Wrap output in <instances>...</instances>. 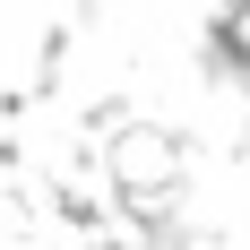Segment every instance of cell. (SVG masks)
I'll return each mask as SVG.
<instances>
[{
    "instance_id": "cell-2",
    "label": "cell",
    "mask_w": 250,
    "mask_h": 250,
    "mask_svg": "<svg viewBox=\"0 0 250 250\" xmlns=\"http://www.w3.org/2000/svg\"><path fill=\"white\" fill-rule=\"evenodd\" d=\"M216 43H225L233 61L250 69V0H225V18H216Z\"/></svg>"
},
{
    "instance_id": "cell-1",
    "label": "cell",
    "mask_w": 250,
    "mask_h": 250,
    "mask_svg": "<svg viewBox=\"0 0 250 250\" xmlns=\"http://www.w3.org/2000/svg\"><path fill=\"white\" fill-rule=\"evenodd\" d=\"M104 173H112V190H121L129 216H164L173 190H181V138L164 121H121L104 138Z\"/></svg>"
}]
</instances>
